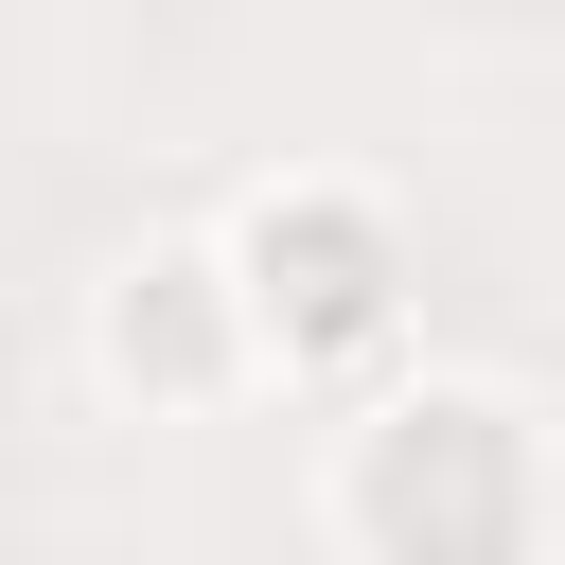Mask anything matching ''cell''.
<instances>
[{"instance_id": "cell-1", "label": "cell", "mask_w": 565, "mask_h": 565, "mask_svg": "<svg viewBox=\"0 0 565 565\" xmlns=\"http://www.w3.org/2000/svg\"><path fill=\"white\" fill-rule=\"evenodd\" d=\"M247 265H265L247 300H265V335H282V353H335V335H371V318H388V247H371L335 194H282V212L247 230Z\"/></svg>"}, {"instance_id": "cell-2", "label": "cell", "mask_w": 565, "mask_h": 565, "mask_svg": "<svg viewBox=\"0 0 565 565\" xmlns=\"http://www.w3.org/2000/svg\"><path fill=\"white\" fill-rule=\"evenodd\" d=\"M106 353H124L141 388H212V371H230V318H212V265H194V247L124 265V300H106Z\"/></svg>"}]
</instances>
